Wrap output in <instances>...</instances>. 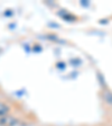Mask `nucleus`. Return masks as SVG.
<instances>
[{
    "label": "nucleus",
    "mask_w": 112,
    "mask_h": 126,
    "mask_svg": "<svg viewBox=\"0 0 112 126\" xmlns=\"http://www.w3.org/2000/svg\"><path fill=\"white\" fill-rule=\"evenodd\" d=\"M17 119L13 116H3L0 118V126H15Z\"/></svg>",
    "instance_id": "f257e3e1"
},
{
    "label": "nucleus",
    "mask_w": 112,
    "mask_h": 126,
    "mask_svg": "<svg viewBox=\"0 0 112 126\" xmlns=\"http://www.w3.org/2000/svg\"><path fill=\"white\" fill-rule=\"evenodd\" d=\"M102 98L105 101V104L112 106V91L111 90H109V89L104 90V91L102 92Z\"/></svg>",
    "instance_id": "f03ea898"
},
{
    "label": "nucleus",
    "mask_w": 112,
    "mask_h": 126,
    "mask_svg": "<svg viewBox=\"0 0 112 126\" xmlns=\"http://www.w3.org/2000/svg\"><path fill=\"white\" fill-rule=\"evenodd\" d=\"M9 110H10V107L7 104H5L3 101H0V118L3 117V116H7Z\"/></svg>",
    "instance_id": "7ed1b4c3"
}]
</instances>
